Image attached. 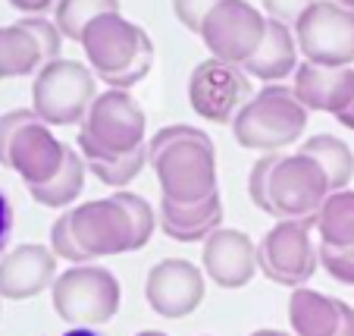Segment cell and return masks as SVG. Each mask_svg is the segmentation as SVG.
<instances>
[{"label":"cell","mask_w":354,"mask_h":336,"mask_svg":"<svg viewBox=\"0 0 354 336\" xmlns=\"http://www.w3.org/2000/svg\"><path fill=\"white\" fill-rule=\"evenodd\" d=\"M147 163L160 182V198L173 204H201L216 188V148L207 132L188 123L163 126L147 139Z\"/></svg>","instance_id":"6da1fadb"},{"label":"cell","mask_w":354,"mask_h":336,"mask_svg":"<svg viewBox=\"0 0 354 336\" xmlns=\"http://www.w3.org/2000/svg\"><path fill=\"white\" fill-rule=\"evenodd\" d=\"M50 251L69 264H94L97 258L135 251V229L126 208L110 198L63 211L50 227Z\"/></svg>","instance_id":"7a4b0ae2"},{"label":"cell","mask_w":354,"mask_h":336,"mask_svg":"<svg viewBox=\"0 0 354 336\" xmlns=\"http://www.w3.org/2000/svg\"><path fill=\"white\" fill-rule=\"evenodd\" d=\"M79 44L85 51L91 73L107 88L129 91L154 67L151 35L141 26H135L132 19H126L122 13H107L88 22Z\"/></svg>","instance_id":"3957f363"},{"label":"cell","mask_w":354,"mask_h":336,"mask_svg":"<svg viewBox=\"0 0 354 336\" xmlns=\"http://www.w3.org/2000/svg\"><path fill=\"white\" fill-rule=\"evenodd\" d=\"M147 120L129 91L107 88L94 98L79 126V151L85 161H116L147 145Z\"/></svg>","instance_id":"277c9868"},{"label":"cell","mask_w":354,"mask_h":336,"mask_svg":"<svg viewBox=\"0 0 354 336\" xmlns=\"http://www.w3.org/2000/svg\"><path fill=\"white\" fill-rule=\"evenodd\" d=\"M304 129L308 110L286 85H263L232 123V135L241 148L263 154H282L286 148L298 145Z\"/></svg>","instance_id":"5b68a950"},{"label":"cell","mask_w":354,"mask_h":336,"mask_svg":"<svg viewBox=\"0 0 354 336\" xmlns=\"http://www.w3.org/2000/svg\"><path fill=\"white\" fill-rule=\"evenodd\" d=\"M50 302L63 324L100 330L120 311L122 290L113 270L97 264H73L50 286Z\"/></svg>","instance_id":"8992f818"},{"label":"cell","mask_w":354,"mask_h":336,"mask_svg":"<svg viewBox=\"0 0 354 336\" xmlns=\"http://www.w3.org/2000/svg\"><path fill=\"white\" fill-rule=\"evenodd\" d=\"M97 98V76L79 60H50L32 82V110L44 126H75Z\"/></svg>","instance_id":"52a82bcc"},{"label":"cell","mask_w":354,"mask_h":336,"mask_svg":"<svg viewBox=\"0 0 354 336\" xmlns=\"http://www.w3.org/2000/svg\"><path fill=\"white\" fill-rule=\"evenodd\" d=\"M317 229V217L308 220H276L257 242V267L276 286L301 290L320 267V249L310 233Z\"/></svg>","instance_id":"ba28073f"},{"label":"cell","mask_w":354,"mask_h":336,"mask_svg":"<svg viewBox=\"0 0 354 336\" xmlns=\"http://www.w3.org/2000/svg\"><path fill=\"white\" fill-rule=\"evenodd\" d=\"M333 195L326 173L304 154H282L270 173L267 214L279 220H308L317 217Z\"/></svg>","instance_id":"9c48e42d"},{"label":"cell","mask_w":354,"mask_h":336,"mask_svg":"<svg viewBox=\"0 0 354 336\" xmlns=\"http://www.w3.org/2000/svg\"><path fill=\"white\" fill-rule=\"evenodd\" d=\"M292 28L304 63L329 69L354 67V10L335 0H317Z\"/></svg>","instance_id":"30bf717a"},{"label":"cell","mask_w":354,"mask_h":336,"mask_svg":"<svg viewBox=\"0 0 354 336\" xmlns=\"http://www.w3.org/2000/svg\"><path fill=\"white\" fill-rule=\"evenodd\" d=\"M251 76L241 67L223 63L216 57L201 60L188 76V104L198 116L207 123H220V126H232L235 116L241 114L248 101H251Z\"/></svg>","instance_id":"8fae6325"},{"label":"cell","mask_w":354,"mask_h":336,"mask_svg":"<svg viewBox=\"0 0 354 336\" xmlns=\"http://www.w3.org/2000/svg\"><path fill=\"white\" fill-rule=\"evenodd\" d=\"M267 16L248 0H223L204 19L201 41L207 44L210 57L232 67H245L267 35Z\"/></svg>","instance_id":"7c38bea8"},{"label":"cell","mask_w":354,"mask_h":336,"mask_svg":"<svg viewBox=\"0 0 354 336\" xmlns=\"http://www.w3.org/2000/svg\"><path fill=\"white\" fill-rule=\"evenodd\" d=\"M207 296V274L185 258H163L145 276V302L167 321L194 315Z\"/></svg>","instance_id":"4fadbf2b"},{"label":"cell","mask_w":354,"mask_h":336,"mask_svg":"<svg viewBox=\"0 0 354 336\" xmlns=\"http://www.w3.org/2000/svg\"><path fill=\"white\" fill-rule=\"evenodd\" d=\"M201 270L220 286V290H241L254 280L257 267V242L241 229L220 227L204 239Z\"/></svg>","instance_id":"5bb4252c"},{"label":"cell","mask_w":354,"mask_h":336,"mask_svg":"<svg viewBox=\"0 0 354 336\" xmlns=\"http://www.w3.org/2000/svg\"><path fill=\"white\" fill-rule=\"evenodd\" d=\"M57 261L60 258L50 251V245L22 242L13 251L0 258V299L10 302H26L41 296L57 283Z\"/></svg>","instance_id":"9a60e30c"},{"label":"cell","mask_w":354,"mask_h":336,"mask_svg":"<svg viewBox=\"0 0 354 336\" xmlns=\"http://www.w3.org/2000/svg\"><path fill=\"white\" fill-rule=\"evenodd\" d=\"M69 154V145H63L50 126L44 123H28L10 145V170H16L26 188L47 186L63 170Z\"/></svg>","instance_id":"2e32d148"},{"label":"cell","mask_w":354,"mask_h":336,"mask_svg":"<svg viewBox=\"0 0 354 336\" xmlns=\"http://www.w3.org/2000/svg\"><path fill=\"white\" fill-rule=\"evenodd\" d=\"M292 91L304 110H320V114H333L339 120L348 114L354 104V67H317V63H304L295 69L292 76Z\"/></svg>","instance_id":"e0dca14e"},{"label":"cell","mask_w":354,"mask_h":336,"mask_svg":"<svg viewBox=\"0 0 354 336\" xmlns=\"http://www.w3.org/2000/svg\"><path fill=\"white\" fill-rule=\"evenodd\" d=\"M351 305L342 299L323 296L317 290H292L288 299V324L292 336H342L348 327Z\"/></svg>","instance_id":"ac0fdd59"},{"label":"cell","mask_w":354,"mask_h":336,"mask_svg":"<svg viewBox=\"0 0 354 336\" xmlns=\"http://www.w3.org/2000/svg\"><path fill=\"white\" fill-rule=\"evenodd\" d=\"M298 41H295V28L286 26V22H267V35H263L257 54L245 63V73L254 76V79L267 82V85H279L282 79L295 76V69L301 67L298 63Z\"/></svg>","instance_id":"d6986e66"},{"label":"cell","mask_w":354,"mask_h":336,"mask_svg":"<svg viewBox=\"0 0 354 336\" xmlns=\"http://www.w3.org/2000/svg\"><path fill=\"white\" fill-rule=\"evenodd\" d=\"M160 229L176 242H204L210 233L220 229L223 220V198L216 192L214 198L201 204H173L160 198Z\"/></svg>","instance_id":"ffe728a7"},{"label":"cell","mask_w":354,"mask_h":336,"mask_svg":"<svg viewBox=\"0 0 354 336\" xmlns=\"http://www.w3.org/2000/svg\"><path fill=\"white\" fill-rule=\"evenodd\" d=\"M44 67V51L22 22L0 26V79L38 76Z\"/></svg>","instance_id":"44dd1931"},{"label":"cell","mask_w":354,"mask_h":336,"mask_svg":"<svg viewBox=\"0 0 354 336\" xmlns=\"http://www.w3.org/2000/svg\"><path fill=\"white\" fill-rule=\"evenodd\" d=\"M317 233H320V249H354V188H342L326 198V204L317 214Z\"/></svg>","instance_id":"7402d4cb"},{"label":"cell","mask_w":354,"mask_h":336,"mask_svg":"<svg viewBox=\"0 0 354 336\" xmlns=\"http://www.w3.org/2000/svg\"><path fill=\"white\" fill-rule=\"evenodd\" d=\"M298 154L310 157V161L326 173L333 192L348 188V182H351V176H354V154H351V148H348L339 135H326V132L310 135L308 141H301Z\"/></svg>","instance_id":"603a6c76"},{"label":"cell","mask_w":354,"mask_h":336,"mask_svg":"<svg viewBox=\"0 0 354 336\" xmlns=\"http://www.w3.org/2000/svg\"><path fill=\"white\" fill-rule=\"evenodd\" d=\"M85 173H88V161L82 157L79 148H69L66 163H63L60 173L47 182V186L28 188V195L38 204H44V208H69L82 195V188H85Z\"/></svg>","instance_id":"cb8c5ba5"},{"label":"cell","mask_w":354,"mask_h":336,"mask_svg":"<svg viewBox=\"0 0 354 336\" xmlns=\"http://www.w3.org/2000/svg\"><path fill=\"white\" fill-rule=\"evenodd\" d=\"M107 13H120V0H60L54 10V22L63 32V38L82 41L88 22Z\"/></svg>","instance_id":"d4e9b609"},{"label":"cell","mask_w":354,"mask_h":336,"mask_svg":"<svg viewBox=\"0 0 354 336\" xmlns=\"http://www.w3.org/2000/svg\"><path fill=\"white\" fill-rule=\"evenodd\" d=\"M145 167H147V145L126 157H116V161H88V170L110 188H126Z\"/></svg>","instance_id":"484cf974"},{"label":"cell","mask_w":354,"mask_h":336,"mask_svg":"<svg viewBox=\"0 0 354 336\" xmlns=\"http://www.w3.org/2000/svg\"><path fill=\"white\" fill-rule=\"evenodd\" d=\"M113 198L126 208L129 220H132V229H135V251H141L147 242H151V236H154L157 223H160V214L151 208V202L135 192H113Z\"/></svg>","instance_id":"4316f807"},{"label":"cell","mask_w":354,"mask_h":336,"mask_svg":"<svg viewBox=\"0 0 354 336\" xmlns=\"http://www.w3.org/2000/svg\"><path fill=\"white\" fill-rule=\"evenodd\" d=\"M19 22L35 35V41L41 44V51H44V63L60 60L63 32L57 28V22H54V19H47V16H22Z\"/></svg>","instance_id":"83f0119b"},{"label":"cell","mask_w":354,"mask_h":336,"mask_svg":"<svg viewBox=\"0 0 354 336\" xmlns=\"http://www.w3.org/2000/svg\"><path fill=\"white\" fill-rule=\"evenodd\" d=\"M28 123H41L32 107H19V110H10V114L0 116V167L10 163V145H13V139Z\"/></svg>","instance_id":"f1b7e54d"},{"label":"cell","mask_w":354,"mask_h":336,"mask_svg":"<svg viewBox=\"0 0 354 336\" xmlns=\"http://www.w3.org/2000/svg\"><path fill=\"white\" fill-rule=\"evenodd\" d=\"M216 3H223V0H173V16L188 28V32L201 35L204 19L214 13Z\"/></svg>","instance_id":"f546056e"},{"label":"cell","mask_w":354,"mask_h":336,"mask_svg":"<svg viewBox=\"0 0 354 336\" xmlns=\"http://www.w3.org/2000/svg\"><path fill=\"white\" fill-rule=\"evenodd\" d=\"M282 154H263L261 161L251 167V173H248V195H251V202L257 204V208L267 214V186H270V173H273L276 161H279Z\"/></svg>","instance_id":"4dcf8cb0"},{"label":"cell","mask_w":354,"mask_h":336,"mask_svg":"<svg viewBox=\"0 0 354 336\" xmlns=\"http://www.w3.org/2000/svg\"><path fill=\"white\" fill-rule=\"evenodd\" d=\"M314 3L317 0H263V16L276 22H286V26H295Z\"/></svg>","instance_id":"1f68e13d"},{"label":"cell","mask_w":354,"mask_h":336,"mask_svg":"<svg viewBox=\"0 0 354 336\" xmlns=\"http://www.w3.org/2000/svg\"><path fill=\"white\" fill-rule=\"evenodd\" d=\"M320 267H326V274L333 280L354 286V249L351 251H329L320 249Z\"/></svg>","instance_id":"d6a6232c"},{"label":"cell","mask_w":354,"mask_h":336,"mask_svg":"<svg viewBox=\"0 0 354 336\" xmlns=\"http://www.w3.org/2000/svg\"><path fill=\"white\" fill-rule=\"evenodd\" d=\"M13 227H16V211H13V204H10L7 192H0V258H3V251H7V245H10Z\"/></svg>","instance_id":"836d02e7"},{"label":"cell","mask_w":354,"mask_h":336,"mask_svg":"<svg viewBox=\"0 0 354 336\" xmlns=\"http://www.w3.org/2000/svg\"><path fill=\"white\" fill-rule=\"evenodd\" d=\"M13 10H19L22 16H44L50 10H57L60 0H7Z\"/></svg>","instance_id":"e575fe53"},{"label":"cell","mask_w":354,"mask_h":336,"mask_svg":"<svg viewBox=\"0 0 354 336\" xmlns=\"http://www.w3.org/2000/svg\"><path fill=\"white\" fill-rule=\"evenodd\" d=\"M63 336H107V333H100V330H94V327H69Z\"/></svg>","instance_id":"d590c367"},{"label":"cell","mask_w":354,"mask_h":336,"mask_svg":"<svg viewBox=\"0 0 354 336\" xmlns=\"http://www.w3.org/2000/svg\"><path fill=\"white\" fill-rule=\"evenodd\" d=\"M248 336H292V333H286V330H254V333H248Z\"/></svg>","instance_id":"8d00e7d4"},{"label":"cell","mask_w":354,"mask_h":336,"mask_svg":"<svg viewBox=\"0 0 354 336\" xmlns=\"http://www.w3.org/2000/svg\"><path fill=\"white\" fill-rule=\"evenodd\" d=\"M339 123H342V126H348V129H354V104H351V110H348V114L339 116Z\"/></svg>","instance_id":"74e56055"},{"label":"cell","mask_w":354,"mask_h":336,"mask_svg":"<svg viewBox=\"0 0 354 336\" xmlns=\"http://www.w3.org/2000/svg\"><path fill=\"white\" fill-rule=\"evenodd\" d=\"M342 336H354V308H351V315H348V327H345Z\"/></svg>","instance_id":"f35d334b"},{"label":"cell","mask_w":354,"mask_h":336,"mask_svg":"<svg viewBox=\"0 0 354 336\" xmlns=\"http://www.w3.org/2000/svg\"><path fill=\"white\" fill-rule=\"evenodd\" d=\"M135 336H169V333H163V330H141V333H135Z\"/></svg>","instance_id":"ab89813d"},{"label":"cell","mask_w":354,"mask_h":336,"mask_svg":"<svg viewBox=\"0 0 354 336\" xmlns=\"http://www.w3.org/2000/svg\"><path fill=\"white\" fill-rule=\"evenodd\" d=\"M335 3H342V7H348V10H354V0H335Z\"/></svg>","instance_id":"60d3db41"}]
</instances>
